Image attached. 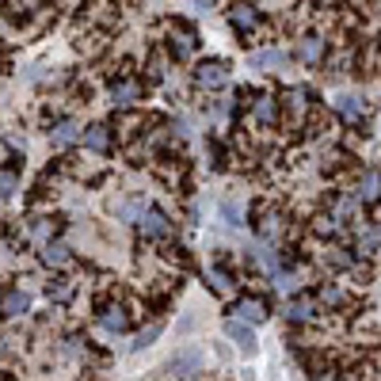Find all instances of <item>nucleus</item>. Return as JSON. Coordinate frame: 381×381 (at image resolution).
I'll list each match as a JSON object with an SVG mask.
<instances>
[{"label":"nucleus","mask_w":381,"mask_h":381,"mask_svg":"<svg viewBox=\"0 0 381 381\" xmlns=\"http://www.w3.org/2000/svg\"><path fill=\"white\" fill-rule=\"evenodd\" d=\"M298 58L305 65H320L324 61V39L320 35H305L298 42Z\"/></svg>","instance_id":"nucleus-8"},{"label":"nucleus","mask_w":381,"mask_h":381,"mask_svg":"<svg viewBox=\"0 0 381 381\" xmlns=\"http://www.w3.org/2000/svg\"><path fill=\"white\" fill-rule=\"evenodd\" d=\"M210 278H214V286L221 290V294H225V290L233 286V283H229V275H225V271H221V267H210Z\"/></svg>","instance_id":"nucleus-27"},{"label":"nucleus","mask_w":381,"mask_h":381,"mask_svg":"<svg viewBox=\"0 0 381 381\" xmlns=\"http://www.w3.org/2000/svg\"><path fill=\"white\" fill-rule=\"evenodd\" d=\"M42 263L46 267H61V263H69V248H65V244H46V248H42Z\"/></svg>","instance_id":"nucleus-18"},{"label":"nucleus","mask_w":381,"mask_h":381,"mask_svg":"<svg viewBox=\"0 0 381 381\" xmlns=\"http://www.w3.org/2000/svg\"><path fill=\"white\" fill-rule=\"evenodd\" d=\"M286 107H290V115H294L298 122H305V111H309V92H305V88H290V92H286Z\"/></svg>","instance_id":"nucleus-12"},{"label":"nucleus","mask_w":381,"mask_h":381,"mask_svg":"<svg viewBox=\"0 0 381 381\" xmlns=\"http://www.w3.org/2000/svg\"><path fill=\"white\" fill-rule=\"evenodd\" d=\"M313 229H317L320 237H335V233H340V221H335L332 214H320L317 221H313Z\"/></svg>","instance_id":"nucleus-23"},{"label":"nucleus","mask_w":381,"mask_h":381,"mask_svg":"<svg viewBox=\"0 0 381 381\" xmlns=\"http://www.w3.org/2000/svg\"><path fill=\"white\" fill-rule=\"evenodd\" d=\"M355 198H358V203H377V198H381V172H377V168H370V172L358 176Z\"/></svg>","instance_id":"nucleus-5"},{"label":"nucleus","mask_w":381,"mask_h":381,"mask_svg":"<svg viewBox=\"0 0 381 381\" xmlns=\"http://www.w3.org/2000/svg\"><path fill=\"white\" fill-rule=\"evenodd\" d=\"M99 324H103L107 332H122L126 328V313H122V305H107L99 313Z\"/></svg>","instance_id":"nucleus-15"},{"label":"nucleus","mask_w":381,"mask_h":381,"mask_svg":"<svg viewBox=\"0 0 381 381\" xmlns=\"http://www.w3.org/2000/svg\"><path fill=\"white\" fill-rule=\"evenodd\" d=\"M252 118H255V126H275V122H278V99H275L271 92L255 96V103H252Z\"/></svg>","instance_id":"nucleus-3"},{"label":"nucleus","mask_w":381,"mask_h":381,"mask_svg":"<svg viewBox=\"0 0 381 381\" xmlns=\"http://www.w3.org/2000/svg\"><path fill=\"white\" fill-rule=\"evenodd\" d=\"M255 229H260V237H278L283 233V218H278V210H263L260 214V221H255Z\"/></svg>","instance_id":"nucleus-13"},{"label":"nucleus","mask_w":381,"mask_h":381,"mask_svg":"<svg viewBox=\"0 0 381 381\" xmlns=\"http://www.w3.org/2000/svg\"><path fill=\"white\" fill-rule=\"evenodd\" d=\"M12 187H16V176L12 172H0V198L12 195Z\"/></svg>","instance_id":"nucleus-29"},{"label":"nucleus","mask_w":381,"mask_h":381,"mask_svg":"<svg viewBox=\"0 0 381 381\" xmlns=\"http://www.w3.org/2000/svg\"><path fill=\"white\" fill-rule=\"evenodd\" d=\"M225 335L240 347L244 355H255V332L248 328V324H240V320H233V317H229V320H225Z\"/></svg>","instance_id":"nucleus-6"},{"label":"nucleus","mask_w":381,"mask_h":381,"mask_svg":"<svg viewBox=\"0 0 381 381\" xmlns=\"http://www.w3.org/2000/svg\"><path fill=\"white\" fill-rule=\"evenodd\" d=\"M27 309H31V298L24 294V290H8L4 294V313L8 317H24Z\"/></svg>","instance_id":"nucleus-14"},{"label":"nucleus","mask_w":381,"mask_h":381,"mask_svg":"<svg viewBox=\"0 0 381 381\" xmlns=\"http://www.w3.org/2000/svg\"><path fill=\"white\" fill-rule=\"evenodd\" d=\"M248 65H252V69H283V65H286V54L283 50H255L252 54V58H248Z\"/></svg>","instance_id":"nucleus-9"},{"label":"nucleus","mask_w":381,"mask_h":381,"mask_svg":"<svg viewBox=\"0 0 381 381\" xmlns=\"http://www.w3.org/2000/svg\"><path fill=\"white\" fill-rule=\"evenodd\" d=\"M229 19H233V27L252 31L255 24H260V8H255V4H237V8L229 12Z\"/></svg>","instance_id":"nucleus-11"},{"label":"nucleus","mask_w":381,"mask_h":381,"mask_svg":"<svg viewBox=\"0 0 381 381\" xmlns=\"http://www.w3.org/2000/svg\"><path fill=\"white\" fill-rule=\"evenodd\" d=\"M133 99H141V84H138V81H118L115 88H111V103L130 107Z\"/></svg>","instance_id":"nucleus-10"},{"label":"nucleus","mask_w":381,"mask_h":381,"mask_svg":"<svg viewBox=\"0 0 381 381\" xmlns=\"http://www.w3.org/2000/svg\"><path fill=\"white\" fill-rule=\"evenodd\" d=\"M313 313H317V301H313V298H298V301H290L286 317L290 320H309Z\"/></svg>","instance_id":"nucleus-17"},{"label":"nucleus","mask_w":381,"mask_h":381,"mask_svg":"<svg viewBox=\"0 0 381 381\" xmlns=\"http://www.w3.org/2000/svg\"><path fill=\"white\" fill-rule=\"evenodd\" d=\"M73 290H76V286H73V278H54V283L46 286V298H50V301H58V305H65V301L73 298Z\"/></svg>","instance_id":"nucleus-16"},{"label":"nucleus","mask_w":381,"mask_h":381,"mask_svg":"<svg viewBox=\"0 0 381 381\" xmlns=\"http://www.w3.org/2000/svg\"><path fill=\"white\" fill-rule=\"evenodd\" d=\"M195 81H198V88H225L229 84V69L221 61H203L195 69Z\"/></svg>","instance_id":"nucleus-2"},{"label":"nucleus","mask_w":381,"mask_h":381,"mask_svg":"<svg viewBox=\"0 0 381 381\" xmlns=\"http://www.w3.org/2000/svg\"><path fill=\"white\" fill-rule=\"evenodd\" d=\"M340 115L351 118V122H358V118L366 115V103H362L358 96H343V99H340Z\"/></svg>","instance_id":"nucleus-19"},{"label":"nucleus","mask_w":381,"mask_h":381,"mask_svg":"<svg viewBox=\"0 0 381 381\" xmlns=\"http://www.w3.org/2000/svg\"><path fill=\"white\" fill-rule=\"evenodd\" d=\"M168 229H172V225H168V218L161 214V210L145 206V214H141V233H145V237H168Z\"/></svg>","instance_id":"nucleus-7"},{"label":"nucleus","mask_w":381,"mask_h":381,"mask_svg":"<svg viewBox=\"0 0 381 381\" xmlns=\"http://www.w3.org/2000/svg\"><path fill=\"white\" fill-rule=\"evenodd\" d=\"M118 214L122 218H138V214H145V203H126V206H118Z\"/></svg>","instance_id":"nucleus-30"},{"label":"nucleus","mask_w":381,"mask_h":381,"mask_svg":"<svg viewBox=\"0 0 381 381\" xmlns=\"http://www.w3.org/2000/svg\"><path fill=\"white\" fill-rule=\"evenodd\" d=\"M35 237H39V240L50 237V221H39V225H35Z\"/></svg>","instance_id":"nucleus-31"},{"label":"nucleus","mask_w":381,"mask_h":381,"mask_svg":"<svg viewBox=\"0 0 381 381\" xmlns=\"http://www.w3.org/2000/svg\"><path fill=\"white\" fill-rule=\"evenodd\" d=\"M156 335H161V324H149V328H145V332L138 335V340H133V351H145V347H149V343L156 340Z\"/></svg>","instance_id":"nucleus-24"},{"label":"nucleus","mask_w":381,"mask_h":381,"mask_svg":"<svg viewBox=\"0 0 381 381\" xmlns=\"http://www.w3.org/2000/svg\"><path fill=\"white\" fill-rule=\"evenodd\" d=\"M351 214H358V198H355V195H351V198H343V203L335 206V214H332V218H335V221H343V218H351Z\"/></svg>","instance_id":"nucleus-25"},{"label":"nucleus","mask_w":381,"mask_h":381,"mask_svg":"<svg viewBox=\"0 0 381 381\" xmlns=\"http://www.w3.org/2000/svg\"><path fill=\"white\" fill-rule=\"evenodd\" d=\"M84 145H88V149H96V153H103L107 145H111V138H107V126H88V133H84Z\"/></svg>","instance_id":"nucleus-21"},{"label":"nucleus","mask_w":381,"mask_h":381,"mask_svg":"<svg viewBox=\"0 0 381 381\" xmlns=\"http://www.w3.org/2000/svg\"><path fill=\"white\" fill-rule=\"evenodd\" d=\"M76 138H81V126H76L73 118H65V122L54 126V141H58V145H69V141H76Z\"/></svg>","instance_id":"nucleus-20"},{"label":"nucleus","mask_w":381,"mask_h":381,"mask_svg":"<svg viewBox=\"0 0 381 381\" xmlns=\"http://www.w3.org/2000/svg\"><path fill=\"white\" fill-rule=\"evenodd\" d=\"M168 370H172L176 377H190V374H198V370H203V351H198V347H183V351H176V355H172Z\"/></svg>","instance_id":"nucleus-1"},{"label":"nucleus","mask_w":381,"mask_h":381,"mask_svg":"<svg viewBox=\"0 0 381 381\" xmlns=\"http://www.w3.org/2000/svg\"><path fill=\"white\" fill-rule=\"evenodd\" d=\"M320 301H324V305H343V290L340 286H324L320 290Z\"/></svg>","instance_id":"nucleus-26"},{"label":"nucleus","mask_w":381,"mask_h":381,"mask_svg":"<svg viewBox=\"0 0 381 381\" xmlns=\"http://www.w3.org/2000/svg\"><path fill=\"white\" fill-rule=\"evenodd\" d=\"M190 50H195V35H187V31L172 35V54L176 58H190Z\"/></svg>","instance_id":"nucleus-22"},{"label":"nucleus","mask_w":381,"mask_h":381,"mask_svg":"<svg viewBox=\"0 0 381 381\" xmlns=\"http://www.w3.org/2000/svg\"><path fill=\"white\" fill-rule=\"evenodd\" d=\"M221 214H225V225H240V210L233 203H221Z\"/></svg>","instance_id":"nucleus-28"},{"label":"nucleus","mask_w":381,"mask_h":381,"mask_svg":"<svg viewBox=\"0 0 381 381\" xmlns=\"http://www.w3.org/2000/svg\"><path fill=\"white\" fill-rule=\"evenodd\" d=\"M233 313H237L233 320H240V324H248V328H252V324H260L267 317V305L260 298H240L237 305H233Z\"/></svg>","instance_id":"nucleus-4"}]
</instances>
